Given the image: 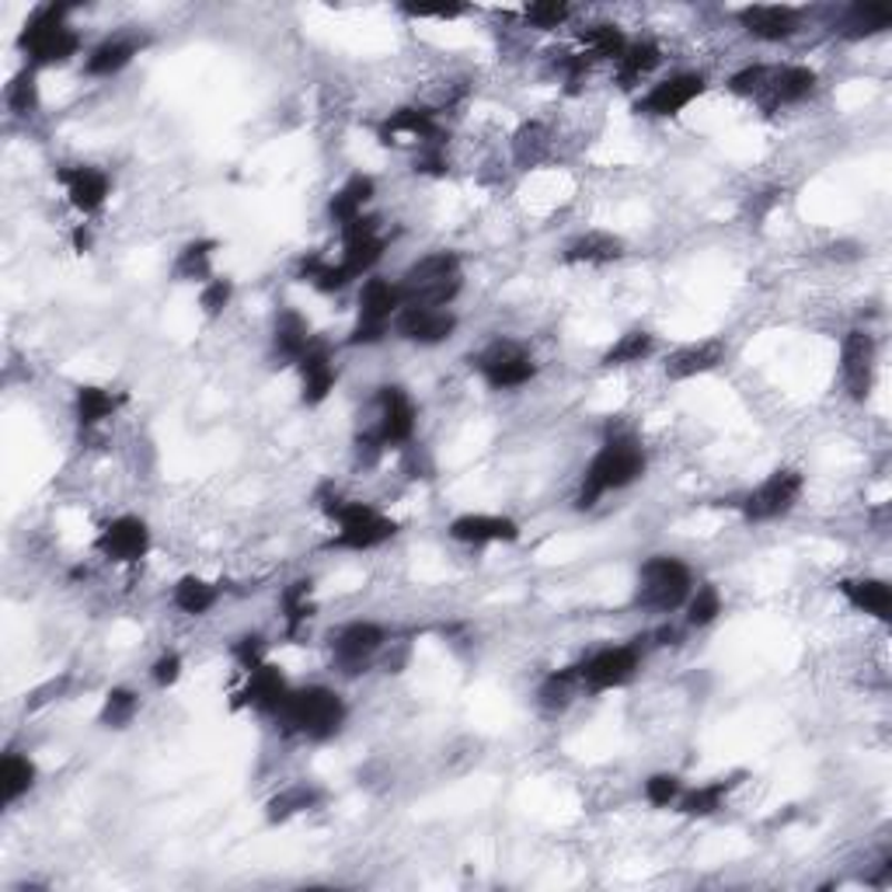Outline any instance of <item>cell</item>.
<instances>
[{
  "instance_id": "cell-1",
  "label": "cell",
  "mask_w": 892,
  "mask_h": 892,
  "mask_svg": "<svg viewBox=\"0 0 892 892\" xmlns=\"http://www.w3.org/2000/svg\"><path fill=\"white\" fill-rule=\"evenodd\" d=\"M642 475H645V450L638 446V439L614 436V439L603 443V450L586 467L579 495H575V506L589 509V506H596L599 495H607L614 488H627L632 482H638Z\"/></svg>"
},
{
  "instance_id": "cell-2",
  "label": "cell",
  "mask_w": 892,
  "mask_h": 892,
  "mask_svg": "<svg viewBox=\"0 0 892 892\" xmlns=\"http://www.w3.org/2000/svg\"><path fill=\"white\" fill-rule=\"evenodd\" d=\"M276 718L286 732H297L307 740H328L343 729L346 704L328 687H300L286 694Z\"/></svg>"
},
{
  "instance_id": "cell-3",
  "label": "cell",
  "mask_w": 892,
  "mask_h": 892,
  "mask_svg": "<svg viewBox=\"0 0 892 892\" xmlns=\"http://www.w3.org/2000/svg\"><path fill=\"white\" fill-rule=\"evenodd\" d=\"M464 286L460 258L454 251H436L429 258H418L415 266L402 276L398 290L405 304L418 307H446Z\"/></svg>"
},
{
  "instance_id": "cell-4",
  "label": "cell",
  "mask_w": 892,
  "mask_h": 892,
  "mask_svg": "<svg viewBox=\"0 0 892 892\" xmlns=\"http://www.w3.org/2000/svg\"><path fill=\"white\" fill-rule=\"evenodd\" d=\"M81 39L77 32L67 24V8H42L29 18V24L21 29L18 36V49L29 52V60L36 67H57V63H67Z\"/></svg>"
},
{
  "instance_id": "cell-5",
  "label": "cell",
  "mask_w": 892,
  "mask_h": 892,
  "mask_svg": "<svg viewBox=\"0 0 892 892\" xmlns=\"http://www.w3.org/2000/svg\"><path fill=\"white\" fill-rule=\"evenodd\" d=\"M691 586H694V579H691V568L684 562L670 558V555H655L638 572L635 603L638 607H648V611L670 614L676 607H684L687 596H691Z\"/></svg>"
},
{
  "instance_id": "cell-6",
  "label": "cell",
  "mask_w": 892,
  "mask_h": 892,
  "mask_svg": "<svg viewBox=\"0 0 892 892\" xmlns=\"http://www.w3.org/2000/svg\"><path fill=\"white\" fill-rule=\"evenodd\" d=\"M405 307L398 283L387 279H370L359 294V325L349 335V346H370L380 343L387 335V325L395 321V314Z\"/></svg>"
},
{
  "instance_id": "cell-7",
  "label": "cell",
  "mask_w": 892,
  "mask_h": 892,
  "mask_svg": "<svg viewBox=\"0 0 892 892\" xmlns=\"http://www.w3.org/2000/svg\"><path fill=\"white\" fill-rule=\"evenodd\" d=\"M338 523V537L331 541L335 547H349V551H370L384 541L398 534V523L380 516L374 506L366 503H343L331 516Z\"/></svg>"
},
{
  "instance_id": "cell-8",
  "label": "cell",
  "mask_w": 892,
  "mask_h": 892,
  "mask_svg": "<svg viewBox=\"0 0 892 892\" xmlns=\"http://www.w3.org/2000/svg\"><path fill=\"white\" fill-rule=\"evenodd\" d=\"M478 366V374L485 377L488 387L495 390H513V387H523L531 384L537 366L531 359V353H523L516 343H492L485 353H478V359H470Z\"/></svg>"
},
{
  "instance_id": "cell-9",
  "label": "cell",
  "mask_w": 892,
  "mask_h": 892,
  "mask_svg": "<svg viewBox=\"0 0 892 892\" xmlns=\"http://www.w3.org/2000/svg\"><path fill=\"white\" fill-rule=\"evenodd\" d=\"M799 495H802V475H799V470H792V467H781L764 485L753 488L743 498V516L750 523L777 519V516H784L799 503Z\"/></svg>"
},
{
  "instance_id": "cell-10",
  "label": "cell",
  "mask_w": 892,
  "mask_h": 892,
  "mask_svg": "<svg viewBox=\"0 0 892 892\" xmlns=\"http://www.w3.org/2000/svg\"><path fill=\"white\" fill-rule=\"evenodd\" d=\"M638 673V648L635 645H617L603 648L579 666V680L589 691H614L624 687L627 680Z\"/></svg>"
},
{
  "instance_id": "cell-11",
  "label": "cell",
  "mask_w": 892,
  "mask_h": 892,
  "mask_svg": "<svg viewBox=\"0 0 892 892\" xmlns=\"http://www.w3.org/2000/svg\"><path fill=\"white\" fill-rule=\"evenodd\" d=\"M395 331L408 343L418 346H439L457 331V318L443 307H418V304H405L395 314Z\"/></svg>"
},
{
  "instance_id": "cell-12",
  "label": "cell",
  "mask_w": 892,
  "mask_h": 892,
  "mask_svg": "<svg viewBox=\"0 0 892 892\" xmlns=\"http://www.w3.org/2000/svg\"><path fill=\"white\" fill-rule=\"evenodd\" d=\"M95 547L109 562L133 565V562H140L147 551H150V531H147V523L137 519V516H119V519H112L109 527L98 534Z\"/></svg>"
},
{
  "instance_id": "cell-13",
  "label": "cell",
  "mask_w": 892,
  "mask_h": 892,
  "mask_svg": "<svg viewBox=\"0 0 892 892\" xmlns=\"http://www.w3.org/2000/svg\"><path fill=\"white\" fill-rule=\"evenodd\" d=\"M841 374H844V387L851 390L854 402H864L872 395V384H875V338L869 331H851L844 338Z\"/></svg>"
},
{
  "instance_id": "cell-14",
  "label": "cell",
  "mask_w": 892,
  "mask_h": 892,
  "mask_svg": "<svg viewBox=\"0 0 892 892\" xmlns=\"http://www.w3.org/2000/svg\"><path fill=\"white\" fill-rule=\"evenodd\" d=\"M704 77L701 73H673L666 77L663 85H655L642 101H638V112L645 116H660V119H670V116H680L687 109L691 101H697L704 95Z\"/></svg>"
},
{
  "instance_id": "cell-15",
  "label": "cell",
  "mask_w": 892,
  "mask_h": 892,
  "mask_svg": "<svg viewBox=\"0 0 892 892\" xmlns=\"http://www.w3.org/2000/svg\"><path fill=\"white\" fill-rule=\"evenodd\" d=\"M812 88H816V73H812L809 67H767L756 101L764 105L767 112H774V109H781V105L802 101Z\"/></svg>"
},
{
  "instance_id": "cell-16",
  "label": "cell",
  "mask_w": 892,
  "mask_h": 892,
  "mask_svg": "<svg viewBox=\"0 0 892 892\" xmlns=\"http://www.w3.org/2000/svg\"><path fill=\"white\" fill-rule=\"evenodd\" d=\"M380 645H384V627H377L370 621H353L331 638L335 663L346 673H359V666L370 660V655H377Z\"/></svg>"
},
{
  "instance_id": "cell-17",
  "label": "cell",
  "mask_w": 892,
  "mask_h": 892,
  "mask_svg": "<svg viewBox=\"0 0 892 892\" xmlns=\"http://www.w3.org/2000/svg\"><path fill=\"white\" fill-rule=\"evenodd\" d=\"M343 241H346V258L343 266L346 272L356 279L363 272H370L380 255H384V241L377 238V220L374 217H356L353 224L343 227Z\"/></svg>"
},
{
  "instance_id": "cell-18",
  "label": "cell",
  "mask_w": 892,
  "mask_h": 892,
  "mask_svg": "<svg viewBox=\"0 0 892 892\" xmlns=\"http://www.w3.org/2000/svg\"><path fill=\"white\" fill-rule=\"evenodd\" d=\"M286 694H290V687H286V676L269 666V663H261L255 670H248V684L234 694V707H258V712H269L276 715Z\"/></svg>"
},
{
  "instance_id": "cell-19",
  "label": "cell",
  "mask_w": 892,
  "mask_h": 892,
  "mask_svg": "<svg viewBox=\"0 0 892 892\" xmlns=\"http://www.w3.org/2000/svg\"><path fill=\"white\" fill-rule=\"evenodd\" d=\"M740 24L753 39L781 42V39H792L799 32L802 14L795 8H784V4H753V8L740 11Z\"/></svg>"
},
{
  "instance_id": "cell-20",
  "label": "cell",
  "mask_w": 892,
  "mask_h": 892,
  "mask_svg": "<svg viewBox=\"0 0 892 892\" xmlns=\"http://www.w3.org/2000/svg\"><path fill=\"white\" fill-rule=\"evenodd\" d=\"M380 426L377 436L384 446H402L415 433V405L402 387H380Z\"/></svg>"
},
{
  "instance_id": "cell-21",
  "label": "cell",
  "mask_w": 892,
  "mask_h": 892,
  "mask_svg": "<svg viewBox=\"0 0 892 892\" xmlns=\"http://www.w3.org/2000/svg\"><path fill=\"white\" fill-rule=\"evenodd\" d=\"M57 178L63 181L70 206L81 209V214H98L105 199H109V178H105V171H98V168H88V165L60 168Z\"/></svg>"
},
{
  "instance_id": "cell-22",
  "label": "cell",
  "mask_w": 892,
  "mask_h": 892,
  "mask_svg": "<svg viewBox=\"0 0 892 892\" xmlns=\"http://www.w3.org/2000/svg\"><path fill=\"white\" fill-rule=\"evenodd\" d=\"M450 537L460 544H513L519 537V527L509 516L467 513L450 523Z\"/></svg>"
},
{
  "instance_id": "cell-23",
  "label": "cell",
  "mask_w": 892,
  "mask_h": 892,
  "mask_svg": "<svg viewBox=\"0 0 892 892\" xmlns=\"http://www.w3.org/2000/svg\"><path fill=\"white\" fill-rule=\"evenodd\" d=\"M722 363H725V343H722V338H704V343L676 349L666 359V377L670 380H691V377H701V374H712L715 366H722Z\"/></svg>"
},
{
  "instance_id": "cell-24",
  "label": "cell",
  "mask_w": 892,
  "mask_h": 892,
  "mask_svg": "<svg viewBox=\"0 0 892 892\" xmlns=\"http://www.w3.org/2000/svg\"><path fill=\"white\" fill-rule=\"evenodd\" d=\"M297 363H300V380H304V405H321L335 387V366H331L328 349L321 343H310Z\"/></svg>"
},
{
  "instance_id": "cell-25",
  "label": "cell",
  "mask_w": 892,
  "mask_h": 892,
  "mask_svg": "<svg viewBox=\"0 0 892 892\" xmlns=\"http://www.w3.org/2000/svg\"><path fill=\"white\" fill-rule=\"evenodd\" d=\"M621 255H624V241L603 230H589L565 248L568 266H611Z\"/></svg>"
},
{
  "instance_id": "cell-26",
  "label": "cell",
  "mask_w": 892,
  "mask_h": 892,
  "mask_svg": "<svg viewBox=\"0 0 892 892\" xmlns=\"http://www.w3.org/2000/svg\"><path fill=\"white\" fill-rule=\"evenodd\" d=\"M836 589L848 596L851 607L872 614L879 621L892 617V589H889V583H882V579H844Z\"/></svg>"
},
{
  "instance_id": "cell-27",
  "label": "cell",
  "mask_w": 892,
  "mask_h": 892,
  "mask_svg": "<svg viewBox=\"0 0 892 892\" xmlns=\"http://www.w3.org/2000/svg\"><path fill=\"white\" fill-rule=\"evenodd\" d=\"M374 178L370 175H353L343 189H338L328 202V214L338 227H346L353 224L356 217H363V206L374 199Z\"/></svg>"
},
{
  "instance_id": "cell-28",
  "label": "cell",
  "mask_w": 892,
  "mask_h": 892,
  "mask_svg": "<svg viewBox=\"0 0 892 892\" xmlns=\"http://www.w3.org/2000/svg\"><path fill=\"white\" fill-rule=\"evenodd\" d=\"M380 137H384V143H390V137H415V140H426V143H439V126H436L429 109H415V105H408V109H398L384 122Z\"/></svg>"
},
{
  "instance_id": "cell-29",
  "label": "cell",
  "mask_w": 892,
  "mask_h": 892,
  "mask_svg": "<svg viewBox=\"0 0 892 892\" xmlns=\"http://www.w3.org/2000/svg\"><path fill=\"white\" fill-rule=\"evenodd\" d=\"M32 784H36V764L29 756L8 753L4 760H0V802L4 805L18 802Z\"/></svg>"
},
{
  "instance_id": "cell-30",
  "label": "cell",
  "mask_w": 892,
  "mask_h": 892,
  "mask_svg": "<svg viewBox=\"0 0 892 892\" xmlns=\"http://www.w3.org/2000/svg\"><path fill=\"white\" fill-rule=\"evenodd\" d=\"M660 57H663V52H660V46H655L652 39L627 42V49L621 52V60H617V77H621V85H624V88L638 85L648 70H655Z\"/></svg>"
},
{
  "instance_id": "cell-31",
  "label": "cell",
  "mask_w": 892,
  "mask_h": 892,
  "mask_svg": "<svg viewBox=\"0 0 892 892\" xmlns=\"http://www.w3.org/2000/svg\"><path fill=\"white\" fill-rule=\"evenodd\" d=\"M137 49H140L137 39H109V42H101L91 52V57H88V73L91 77H112L122 67H129V60L137 57Z\"/></svg>"
},
{
  "instance_id": "cell-32",
  "label": "cell",
  "mask_w": 892,
  "mask_h": 892,
  "mask_svg": "<svg viewBox=\"0 0 892 892\" xmlns=\"http://www.w3.org/2000/svg\"><path fill=\"white\" fill-rule=\"evenodd\" d=\"M889 24H892V11L885 4H854L844 14L841 36L844 39H864V36H875V32L889 29Z\"/></svg>"
},
{
  "instance_id": "cell-33",
  "label": "cell",
  "mask_w": 892,
  "mask_h": 892,
  "mask_svg": "<svg viewBox=\"0 0 892 892\" xmlns=\"http://www.w3.org/2000/svg\"><path fill=\"white\" fill-rule=\"evenodd\" d=\"M310 343H314V338H310V325L300 318L297 310H283L279 318H276V349L286 359H300Z\"/></svg>"
},
{
  "instance_id": "cell-34",
  "label": "cell",
  "mask_w": 892,
  "mask_h": 892,
  "mask_svg": "<svg viewBox=\"0 0 892 892\" xmlns=\"http://www.w3.org/2000/svg\"><path fill=\"white\" fill-rule=\"evenodd\" d=\"M217 596H220L217 586H209L206 579H199V575H186V579L175 586V607L181 614L199 617V614H206L209 607H214Z\"/></svg>"
},
{
  "instance_id": "cell-35",
  "label": "cell",
  "mask_w": 892,
  "mask_h": 892,
  "mask_svg": "<svg viewBox=\"0 0 892 892\" xmlns=\"http://www.w3.org/2000/svg\"><path fill=\"white\" fill-rule=\"evenodd\" d=\"M304 283H310V286H318L321 294H335V290H343V286L353 279L349 272H346V266L343 261H338V266H331V261H325V258H318V255H307L304 261H300V272H297Z\"/></svg>"
},
{
  "instance_id": "cell-36",
  "label": "cell",
  "mask_w": 892,
  "mask_h": 892,
  "mask_svg": "<svg viewBox=\"0 0 892 892\" xmlns=\"http://www.w3.org/2000/svg\"><path fill=\"white\" fill-rule=\"evenodd\" d=\"M116 405H119V398H112L109 390L91 387V384L77 387V423H81L85 429L98 426L101 418H109L116 412Z\"/></svg>"
},
{
  "instance_id": "cell-37",
  "label": "cell",
  "mask_w": 892,
  "mask_h": 892,
  "mask_svg": "<svg viewBox=\"0 0 892 892\" xmlns=\"http://www.w3.org/2000/svg\"><path fill=\"white\" fill-rule=\"evenodd\" d=\"M547 147H551V140H547V129L541 122L519 126V133L513 137V153L523 168H537L547 157Z\"/></svg>"
},
{
  "instance_id": "cell-38",
  "label": "cell",
  "mask_w": 892,
  "mask_h": 892,
  "mask_svg": "<svg viewBox=\"0 0 892 892\" xmlns=\"http://www.w3.org/2000/svg\"><path fill=\"white\" fill-rule=\"evenodd\" d=\"M655 349V338L648 331H627L621 335L617 343L607 349V356H603V366H627V363H642L648 359Z\"/></svg>"
},
{
  "instance_id": "cell-39",
  "label": "cell",
  "mask_w": 892,
  "mask_h": 892,
  "mask_svg": "<svg viewBox=\"0 0 892 892\" xmlns=\"http://www.w3.org/2000/svg\"><path fill=\"white\" fill-rule=\"evenodd\" d=\"M736 781H712L704 789H694L691 795H680V812L684 816H712L715 809H722V799L732 792Z\"/></svg>"
},
{
  "instance_id": "cell-40",
  "label": "cell",
  "mask_w": 892,
  "mask_h": 892,
  "mask_svg": "<svg viewBox=\"0 0 892 892\" xmlns=\"http://www.w3.org/2000/svg\"><path fill=\"white\" fill-rule=\"evenodd\" d=\"M214 248L217 241H192L178 251V261H175V279H206L209 283V258H214Z\"/></svg>"
},
{
  "instance_id": "cell-41",
  "label": "cell",
  "mask_w": 892,
  "mask_h": 892,
  "mask_svg": "<svg viewBox=\"0 0 892 892\" xmlns=\"http://www.w3.org/2000/svg\"><path fill=\"white\" fill-rule=\"evenodd\" d=\"M283 614H286V635H297L300 627L310 621V614H314L310 579H300L294 586H286V593H283Z\"/></svg>"
},
{
  "instance_id": "cell-42",
  "label": "cell",
  "mask_w": 892,
  "mask_h": 892,
  "mask_svg": "<svg viewBox=\"0 0 892 892\" xmlns=\"http://www.w3.org/2000/svg\"><path fill=\"white\" fill-rule=\"evenodd\" d=\"M318 802H321V795L314 792V789H307V784H294V789L279 792V795L269 802V820H272V823H283V820L297 816V812H304V809H314Z\"/></svg>"
},
{
  "instance_id": "cell-43",
  "label": "cell",
  "mask_w": 892,
  "mask_h": 892,
  "mask_svg": "<svg viewBox=\"0 0 892 892\" xmlns=\"http://www.w3.org/2000/svg\"><path fill=\"white\" fill-rule=\"evenodd\" d=\"M583 42L589 49V57H603V60H621V52L627 49V39L617 24H593V29L583 32Z\"/></svg>"
},
{
  "instance_id": "cell-44",
  "label": "cell",
  "mask_w": 892,
  "mask_h": 892,
  "mask_svg": "<svg viewBox=\"0 0 892 892\" xmlns=\"http://www.w3.org/2000/svg\"><path fill=\"white\" fill-rule=\"evenodd\" d=\"M137 707H140V701H137L133 691L116 687V691H109V697H105V704H101V725H109V729H126L129 722H133Z\"/></svg>"
},
{
  "instance_id": "cell-45",
  "label": "cell",
  "mask_w": 892,
  "mask_h": 892,
  "mask_svg": "<svg viewBox=\"0 0 892 892\" xmlns=\"http://www.w3.org/2000/svg\"><path fill=\"white\" fill-rule=\"evenodd\" d=\"M575 684H583L579 680V666H568V670H558V673H551L544 684H541V704L544 707H565L572 701V687Z\"/></svg>"
},
{
  "instance_id": "cell-46",
  "label": "cell",
  "mask_w": 892,
  "mask_h": 892,
  "mask_svg": "<svg viewBox=\"0 0 892 892\" xmlns=\"http://www.w3.org/2000/svg\"><path fill=\"white\" fill-rule=\"evenodd\" d=\"M687 599H691V607H687V624L691 627H707L722 614V596H718V589L712 583L697 586V593L687 596Z\"/></svg>"
},
{
  "instance_id": "cell-47",
  "label": "cell",
  "mask_w": 892,
  "mask_h": 892,
  "mask_svg": "<svg viewBox=\"0 0 892 892\" xmlns=\"http://www.w3.org/2000/svg\"><path fill=\"white\" fill-rule=\"evenodd\" d=\"M8 105L18 116H29V112L39 109V88H36V73L32 70L14 73V81L8 85Z\"/></svg>"
},
{
  "instance_id": "cell-48",
  "label": "cell",
  "mask_w": 892,
  "mask_h": 892,
  "mask_svg": "<svg viewBox=\"0 0 892 892\" xmlns=\"http://www.w3.org/2000/svg\"><path fill=\"white\" fill-rule=\"evenodd\" d=\"M680 795H684V781H680L676 774H652L645 781V799L655 809H666V805L680 802Z\"/></svg>"
},
{
  "instance_id": "cell-49",
  "label": "cell",
  "mask_w": 892,
  "mask_h": 892,
  "mask_svg": "<svg viewBox=\"0 0 892 892\" xmlns=\"http://www.w3.org/2000/svg\"><path fill=\"white\" fill-rule=\"evenodd\" d=\"M572 18V8L562 4V0H537V4L527 8V21L537 24V29H558Z\"/></svg>"
},
{
  "instance_id": "cell-50",
  "label": "cell",
  "mask_w": 892,
  "mask_h": 892,
  "mask_svg": "<svg viewBox=\"0 0 892 892\" xmlns=\"http://www.w3.org/2000/svg\"><path fill=\"white\" fill-rule=\"evenodd\" d=\"M230 294H234V286L227 279H209L202 286L199 304H202V310L209 314V318H217V314H224V307L230 304Z\"/></svg>"
},
{
  "instance_id": "cell-51",
  "label": "cell",
  "mask_w": 892,
  "mask_h": 892,
  "mask_svg": "<svg viewBox=\"0 0 892 892\" xmlns=\"http://www.w3.org/2000/svg\"><path fill=\"white\" fill-rule=\"evenodd\" d=\"M230 652H234V660H238L245 670H255V666L266 663V638H261V635H245V638L234 642Z\"/></svg>"
},
{
  "instance_id": "cell-52",
  "label": "cell",
  "mask_w": 892,
  "mask_h": 892,
  "mask_svg": "<svg viewBox=\"0 0 892 892\" xmlns=\"http://www.w3.org/2000/svg\"><path fill=\"white\" fill-rule=\"evenodd\" d=\"M150 676H153V684H157V687H171V684H178V676H181V655H178V652H165L161 660L153 663Z\"/></svg>"
},
{
  "instance_id": "cell-53",
  "label": "cell",
  "mask_w": 892,
  "mask_h": 892,
  "mask_svg": "<svg viewBox=\"0 0 892 892\" xmlns=\"http://www.w3.org/2000/svg\"><path fill=\"white\" fill-rule=\"evenodd\" d=\"M73 248H77V251H88V248H91V234H88V227H77V230H73Z\"/></svg>"
}]
</instances>
